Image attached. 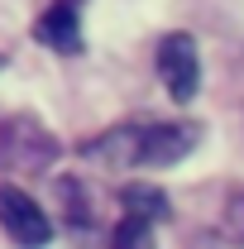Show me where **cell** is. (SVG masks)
Listing matches in <instances>:
<instances>
[{
	"label": "cell",
	"instance_id": "obj_1",
	"mask_svg": "<svg viewBox=\"0 0 244 249\" xmlns=\"http://www.w3.org/2000/svg\"><path fill=\"white\" fill-rule=\"evenodd\" d=\"M201 124L196 120H149V124H115L82 144V158L96 168H177L201 149Z\"/></svg>",
	"mask_w": 244,
	"mask_h": 249
},
{
	"label": "cell",
	"instance_id": "obj_2",
	"mask_svg": "<svg viewBox=\"0 0 244 249\" xmlns=\"http://www.w3.org/2000/svg\"><path fill=\"white\" fill-rule=\"evenodd\" d=\"M62 144L48 124L29 115V110H10L0 115V173H15V178H38L58 163Z\"/></svg>",
	"mask_w": 244,
	"mask_h": 249
},
{
	"label": "cell",
	"instance_id": "obj_3",
	"mask_svg": "<svg viewBox=\"0 0 244 249\" xmlns=\"http://www.w3.org/2000/svg\"><path fill=\"white\" fill-rule=\"evenodd\" d=\"M0 230L10 235V245H19V249H48V240H53L48 211L24 187H10V182L0 187Z\"/></svg>",
	"mask_w": 244,
	"mask_h": 249
},
{
	"label": "cell",
	"instance_id": "obj_4",
	"mask_svg": "<svg viewBox=\"0 0 244 249\" xmlns=\"http://www.w3.org/2000/svg\"><path fill=\"white\" fill-rule=\"evenodd\" d=\"M158 77L177 106H192L201 91V53L192 34H163L158 43Z\"/></svg>",
	"mask_w": 244,
	"mask_h": 249
},
{
	"label": "cell",
	"instance_id": "obj_5",
	"mask_svg": "<svg viewBox=\"0 0 244 249\" xmlns=\"http://www.w3.org/2000/svg\"><path fill=\"white\" fill-rule=\"evenodd\" d=\"M34 38H38L43 48L62 53V58L82 53V15H77V5H72V0H53V5L38 15V24H34Z\"/></svg>",
	"mask_w": 244,
	"mask_h": 249
},
{
	"label": "cell",
	"instance_id": "obj_6",
	"mask_svg": "<svg viewBox=\"0 0 244 249\" xmlns=\"http://www.w3.org/2000/svg\"><path fill=\"white\" fill-rule=\"evenodd\" d=\"M120 206H124V216H139V220H149V225H158V220L173 216L168 192H163V187H149V182H129V187H120Z\"/></svg>",
	"mask_w": 244,
	"mask_h": 249
},
{
	"label": "cell",
	"instance_id": "obj_7",
	"mask_svg": "<svg viewBox=\"0 0 244 249\" xmlns=\"http://www.w3.org/2000/svg\"><path fill=\"white\" fill-rule=\"evenodd\" d=\"M58 201H62L67 225H77V230L91 225V201H87V187L77 182V178H58Z\"/></svg>",
	"mask_w": 244,
	"mask_h": 249
},
{
	"label": "cell",
	"instance_id": "obj_8",
	"mask_svg": "<svg viewBox=\"0 0 244 249\" xmlns=\"http://www.w3.org/2000/svg\"><path fill=\"white\" fill-rule=\"evenodd\" d=\"M110 249H158V240H153V225L139 216H124L115 230H110Z\"/></svg>",
	"mask_w": 244,
	"mask_h": 249
},
{
	"label": "cell",
	"instance_id": "obj_9",
	"mask_svg": "<svg viewBox=\"0 0 244 249\" xmlns=\"http://www.w3.org/2000/svg\"><path fill=\"white\" fill-rule=\"evenodd\" d=\"M220 235H225L230 245H244V187L230 192L225 206H220Z\"/></svg>",
	"mask_w": 244,
	"mask_h": 249
}]
</instances>
